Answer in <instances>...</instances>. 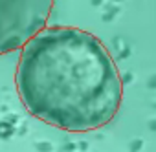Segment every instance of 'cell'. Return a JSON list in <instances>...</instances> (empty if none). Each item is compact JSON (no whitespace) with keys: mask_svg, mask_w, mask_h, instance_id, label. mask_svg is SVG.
I'll use <instances>...</instances> for the list:
<instances>
[{"mask_svg":"<svg viewBox=\"0 0 156 152\" xmlns=\"http://www.w3.org/2000/svg\"><path fill=\"white\" fill-rule=\"evenodd\" d=\"M55 0H0V55L20 50L46 28Z\"/></svg>","mask_w":156,"mask_h":152,"instance_id":"2","label":"cell"},{"mask_svg":"<svg viewBox=\"0 0 156 152\" xmlns=\"http://www.w3.org/2000/svg\"><path fill=\"white\" fill-rule=\"evenodd\" d=\"M15 85L31 116L68 132L108 125L123 97L108 50L70 26H46L20 48Z\"/></svg>","mask_w":156,"mask_h":152,"instance_id":"1","label":"cell"}]
</instances>
